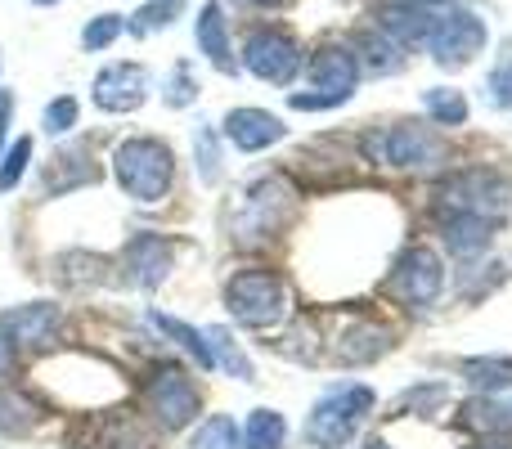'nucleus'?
Returning a JSON list of instances; mask_svg holds the SVG:
<instances>
[{
	"instance_id": "obj_24",
	"label": "nucleus",
	"mask_w": 512,
	"mask_h": 449,
	"mask_svg": "<svg viewBox=\"0 0 512 449\" xmlns=\"http://www.w3.org/2000/svg\"><path fill=\"white\" fill-rule=\"evenodd\" d=\"M185 14V0H153L131 18V32H153V27H171Z\"/></svg>"
},
{
	"instance_id": "obj_33",
	"label": "nucleus",
	"mask_w": 512,
	"mask_h": 449,
	"mask_svg": "<svg viewBox=\"0 0 512 449\" xmlns=\"http://www.w3.org/2000/svg\"><path fill=\"white\" fill-rule=\"evenodd\" d=\"M5 126H9V95H0V140H5Z\"/></svg>"
},
{
	"instance_id": "obj_19",
	"label": "nucleus",
	"mask_w": 512,
	"mask_h": 449,
	"mask_svg": "<svg viewBox=\"0 0 512 449\" xmlns=\"http://www.w3.org/2000/svg\"><path fill=\"white\" fill-rule=\"evenodd\" d=\"M248 449H283V418L274 409H256L248 418V436H243Z\"/></svg>"
},
{
	"instance_id": "obj_37",
	"label": "nucleus",
	"mask_w": 512,
	"mask_h": 449,
	"mask_svg": "<svg viewBox=\"0 0 512 449\" xmlns=\"http://www.w3.org/2000/svg\"><path fill=\"white\" fill-rule=\"evenodd\" d=\"M41 5H54V0H41Z\"/></svg>"
},
{
	"instance_id": "obj_26",
	"label": "nucleus",
	"mask_w": 512,
	"mask_h": 449,
	"mask_svg": "<svg viewBox=\"0 0 512 449\" xmlns=\"http://www.w3.org/2000/svg\"><path fill=\"white\" fill-rule=\"evenodd\" d=\"M122 14H99V18H90L86 23V32H81V45L86 50H108V45L122 36Z\"/></svg>"
},
{
	"instance_id": "obj_32",
	"label": "nucleus",
	"mask_w": 512,
	"mask_h": 449,
	"mask_svg": "<svg viewBox=\"0 0 512 449\" xmlns=\"http://www.w3.org/2000/svg\"><path fill=\"white\" fill-rule=\"evenodd\" d=\"M9 373H14V337L0 324V378H9Z\"/></svg>"
},
{
	"instance_id": "obj_10",
	"label": "nucleus",
	"mask_w": 512,
	"mask_h": 449,
	"mask_svg": "<svg viewBox=\"0 0 512 449\" xmlns=\"http://www.w3.org/2000/svg\"><path fill=\"white\" fill-rule=\"evenodd\" d=\"M149 99V72L140 63H108L95 77V104L104 113H135Z\"/></svg>"
},
{
	"instance_id": "obj_14",
	"label": "nucleus",
	"mask_w": 512,
	"mask_h": 449,
	"mask_svg": "<svg viewBox=\"0 0 512 449\" xmlns=\"http://www.w3.org/2000/svg\"><path fill=\"white\" fill-rule=\"evenodd\" d=\"M0 324H5V333L14 337V342L45 346L54 337V328H59V306H50V301H36V306H23V310H14V315H5Z\"/></svg>"
},
{
	"instance_id": "obj_6",
	"label": "nucleus",
	"mask_w": 512,
	"mask_h": 449,
	"mask_svg": "<svg viewBox=\"0 0 512 449\" xmlns=\"http://www.w3.org/2000/svg\"><path fill=\"white\" fill-rule=\"evenodd\" d=\"M441 203H450V212H459V216L490 221V216H504L508 185L499 176H490V171H463V176L441 185Z\"/></svg>"
},
{
	"instance_id": "obj_28",
	"label": "nucleus",
	"mask_w": 512,
	"mask_h": 449,
	"mask_svg": "<svg viewBox=\"0 0 512 449\" xmlns=\"http://www.w3.org/2000/svg\"><path fill=\"white\" fill-rule=\"evenodd\" d=\"M72 126H77V99H72V95L54 99V104L45 108V131L63 135V131H72Z\"/></svg>"
},
{
	"instance_id": "obj_25",
	"label": "nucleus",
	"mask_w": 512,
	"mask_h": 449,
	"mask_svg": "<svg viewBox=\"0 0 512 449\" xmlns=\"http://www.w3.org/2000/svg\"><path fill=\"white\" fill-rule=\"evenodd\" d=\"M207 342H212V355L221 351V364H225V369L234 373V378L252 382V364H248V355H243L239 346L230 342V333H225V328H212V333H207Z\"/></svg>"
},
{
	"instance_id": "obj_34",
	"label": "nucleus",
	"mask_w": 512,
	"mask_h": 449,
	"mask_svg": "<svg viewBox=\"0 0 512 449\" xmlns=\"http://www.w3.org/2000/svg\"><path fill=\"white\" fill-rule=\"evenodd\" d=\"M477 449H512L508 441H486V445H477Z\"/></svg>"
},
{
	"instance_id": "obj_9",
	"label": "nucleus",
	"mask_w": 512,
	"mask_h": 449,
	"mask_svg": "<svg viewBox=\"0 0 512 449\" xmlns=\"http://www.w3.org/2000/svg\"><path fill=\"white\" fill-rule=\"evenodd\" d=\"M369 153H373V158L382 153V162H391V167H400V171L432 167V162L441 158V149H436V140L427 135V126H414V122L391 126L382 140L373 135V140H369Z\"/></svg>"
},
{
	"instance_id": "obj_11",
	"label": "nucleus",
	"mask_w": 512,
	"mask_h": 449,
	"mask_svg": "<svg viewBox=\"0 0 512 449\" xmlns=\"http://www.w3.org/2000/svg\"><path fill=\"white\" fill-rule=\"evenodd\" d=\"M310 81H315L319 95L346 104L351 90H355V81H360V59H355L346 45H324V50L310 59Z\"/></svg>"
},
{
	"instance_id": "obj_13",
	"label": "nucleus",
	"mask_w": 512,
	"mask_h": 449,
	"mask_svg": "<svg viewBox=\"0 0 512 449\" xmlns=\"http://www.w3.org/2000/svg\"><path fill=\"white\" fill-rule=\"evenodd\" d=\"M436 18L427 14L423 5H414V0H391V5L378 9V32H387L391 41L405 50V45H418L427 41V32H432Z\"/></svg>"
},
{
	"instance_id": "obj_22",
	"label": "nucleus",
	"mask_w": 512,
	"mask_h": 449,
	"mask_svg": "<svg viewBox=\"0 0 512 449\" xmlns=\"http://www.w3.org/2000/svg\"><path fill=\"white\" fill-rule=\"evenodd\" d=\"M472 387L481 391H499V387H512V360H472L463 364Z\"/></svg>"
},
{
	"instance_id": "obj_2",
	"label": "nucleus",
	"mask_w": 512,
	"mask_h": 449,
	"mask_svg": "<svg viewBox=\"0 0 512 449\" xmlns=\"http://www.w3.org/2000/svg\"><path fill=\"white\" fill-rule=\"evenodd\" d=\"M373 409V391L369 387H337L310 409L306 418V441L315 449H342L355 436L360 418Z\"/></svg>"
},
{
	"instance_id": "obj_30",
	"label": "nucleus",
	"mask_w": 512,
	"mask_h": 449,
	"mask_svg": "<svg viewBox=\"0 0 512 449\" xmlns=\"http://www.w3.org/2000/svg\"><path fill=\"white\" fill-rule=\"evenodd\" d=\"M194 149H198V158H203V180H207V185H212V180L221 176V167H216V162H221V158H216L212 131H203V135H198V144H194Z\"/></svg>"
},
{
	"instance_id": "obj_36",
	"label": "nucleus",
	"mask_w": 512,
	"mask_h": 449,
	"mask_svg": "<svg viewBox=\"0 0 512 449\" xmlns=\"http://www.w3.org/2000/svg\"><path fill=\"white\" fill-rule=\"evenodd\" d=\"M369 449H387V445H382V441H373V445H369Z\"/></svg>"
},
{
	"instance_id": "obj_21",
	"label": "nucleus",
	"mask_w": 512,
	"mask_h": 449,
	"mask_svg": "<svg viewBox=\"0 0 512 449\" xmlns=\"http://www.w3.org/2000/svg\"><path fill=\"white\" fill-rule=\"evenodd\" d=\"M427 113L441 126H463L468 122V99L459 90H427Z\"/></svg>"
},
{
	"instance_id": "obj_15",
	"label": "nucleus",
	"mask_w": 512,
	"mask_h": 449,
	"mask_svg": "<svg viewBox=\"0 0 512 449\" xmlns=\"http://www.w3.org/2000/svg\"><path fill=\"white\" fill-rule=\"evenodd\" d=\"M194 36H198V50H203L207 59L216 63V68H221V72H230V68H234V59H230V32H225V14H221V5H203Z\"/></svg>"
},
{
	"instance_id": "obj_27",
	"label": "nucleus",
	"mask_w": 512,
	"mask_h": 449,
	"mask_svg": "<svg viewBox=\"0 0 512 449\" xmlns=\"http://www.w3.org/2000/svg\"><path fill=\"white\" fill-rule=\"evenodd\" d=\"M27 158H32V140L18 135V144L5 153V162H0V194H9V189L18 185V176L27 171Z\"/></svg>"
},
{
	"instance_id": "obj_23",
	"label": "nucleus",
	"mask_w": 512,
	"mask_h": 449,
	"mask_svg": "<svg viewBox=\"0 0 512 449\" xmlns=\"http://www.w3.org/2000/svg\"><path fill=\"white\" fill-rule=\"evenodd\" d=\"M364 50H369V68L378 72V77H387V72H400V68H405V54H400V45L391 41L387 32L364 36Z\"/></svg>"
},
{
	"instance_id": "obj_7",
	"label": "nucleus",
	"mask_w": 512,
	"mask_h": 449,
	"mask_svg": "<svg viewBox=\"0 0 512 449\" xmlns=\"http://www.w3.org/2000/svg\"><path fill=\"white\" fill-rule=\"evenodd\" d=\"M149 405H153V414H158V423L167 427V432H176V427L198 418V387L185 378V369L158 364L149 378Z\"/></svg>"
},
{
	"instance_id": "obj_1",
	"label": "nucleus",
	"mask_w": 512,
	"mask_h": 449,
	"mask_svg": "<svg viewBox=\"0 0 512 449\" xmlns=\"http://www.w3.org/2000/svg\"><path fill=\"white\" fill-rule=\"evenodd\" d=\"M113 171L131 198L158 203V198L171 189V149L162 140H153V135H135V140L117 144Z\"/></svg>"
},
{
	"instance_id": "obj_18",
	"label": "nucleus",
	"mask_w": 512,
	"mask_h": 449,
	"mask_svg": "<svg viewBox=\"0 0 512 449\" xmlns=\"http://www.w3.org/2000/svg\"><path fill=\"white\" fill-rule=\"evenodd\" d=\"M153 324H158L167 337H176V342L185 346L189 355H198V364H203V369H212V364H216V355H212V342H207V333H198V328L180 324V319H171V315H153Z\"/></svg>"
},
{
	"instance_id": "obj_31",
	"label": "nucleus",
	"mask_w": 512,
	"mask_h": 449,
	"mask_svg": "<svg viewBox=\"0 0 512 449\" xmlns=\"http://www.w3.org/2000/svg\"><path fill=\"white\" fill-rule=\"evenodd\" d=\"M189 99H194V86H189V68H176V77H171V86H167V104H171V108H185Z\"/></svg>"
},
{
	"instance_id": "obj_20",
	"label": "nucleus",
	"mask_w": 512,
	"mask_h": 449,
	"mask_svg": "<svg viewBox=\"0 0 512 449\" xmlns=\"http://www.w3.org/2000/svg\"><path fill=\"white\" fill-rule=\"evenodd\" d=\"M189 449H243V436H239V427H234V418L216 414L198 427V436Z\"/></svg>"
},
{
	"instance_id": "obj_8",
	"label": "nucleus",
	"mask_w": 512,
	"mask_h": 449,
	"mask_svg": "<svg viewBox=\"0 0 512 449\" xmlns=\"http://www.w3.org/2000/svg\"><path fill=\"white\" fill-rule=\"evenodd\" d=\"M441 283H445V270L432 247H409V252L400 256L396 274H391V288H396L409 306H432V301L441 297Z\"/></svg>"
},
{
	"instance_id": "obj_3",
	"label": "nucleus",
	"mask_w": 512,
	"mask_h": 449,
	"mask_svg": "<svg viewBox=\"0 0 512 449\" xmlns=\"http://www.w3.org/2000/svg\"><path fill=\"white\" fill-rule=\"evenodd\" d=\"M225 306H230V315L239 319V324L270 328L283 319L288 297H283V283L274 279L270 270H243V274H234L230 288H225Z\"/></svg>"
},
{
	"instance_id": "obj_4",
	"label": "nucleus",
	"mask_w": 512,
	"mask_h": 449,
	"mask_svg": "<svg viewBox=\"0 0 512 449\" xmlns=\"http://www.w3.org/2000/svg\"><path fill=\"white\" fill-rule=\"evenodd\" d=\"M486 23H481L472 9H450V14H441L432 23V32H427V45H432V59L441 63V68H463V63H472L481 50H486Z\"/></svg>"
},
{
	"instance_id": "obj_17",
	"label": "nucleus",
	"mask_w": 512,
	"mask_h": 449,
	"mask_svg": "<svg viewBox=\"0 0 512 449\" xmlns=\"http://www.w3.org/2000/svg\"><path fill=\"white\" fill-rule=\"evenodd\" d=\"M445 238H450L454 252H477V247L490 243V221H481V216L450 212V216H445Z\"/></svg>"
},
{
	"instance_id": "obj_29",
	"label": "nucleus",
	"mask_w": 512,
	"mask_h": 449,
	"mask_svg": "<svg viewBox=\"0 0 512 449\" xmlns=\"http://www.w3.org/2000/svg\"><path fill=\"white\" fill-rule=\"evenodd\" d=\"M490 99H495L499 108H512V59L504 63V68L490 72Z\"/></svg>"
},
{
	"instance_id": "obj_12",
	"label": "nucleus",
	"mask_w": 512,
	"mask_h": 449,
	"mask_svg": "<svg viewBox=\"0 0 512 449\" xmlns=\"http://www.w3.org/2000/svg\"><path fill=\"white\" fill-rule=\"evenodd\" d=\"M225 135L234 140V149L256 153V149L279 144L283 135H288V126H283L274 113H265V108H230V117H225Z\"/></svg>"
},
{
	"instance_id": "obj_35",
	"label": "nucleus",
	"mask_w": 512,
	"mask_h": 449,
	"mask_svg": "<svg viewBox=\"0 0 512 449\" xmlns=\"http://www.w3.org/2000/svg\"><path fill=\"white\" fill-rule=\"evenodd\" d=\"M248 5H261V9H270V5H279V0H248Z\"/></svg>"
},
{
	"instance_id": "obj_5",
	"label": "nucleus",
	"mask_w": 512,
	"mask_h": 449,
	"mask_svg": "<svg viewBox=\"0 0 512 449\" xmlns=\"http://www.w3.org/2000/svg\"><path fill=\"white\" fill-rule=\"evenodd\" d=\"M243 63H248L252 77L270 81V86H288V81L301 72V50L288 32L261 27V32H252L248 45H243Z\"/></svg>"
},
{
	"instance_id": "obj_16",
	"label": "nucleus",
	"mask_w": 512,
	"mask_h": 449,
	"mask_svg": "<svg viewBox=\"0 0 512 449\" xmlns=\"http://www.w3.org/2000/svg\"><path fill=\"white\" fill-rule=\"evenodd\" d=\"M126 261H131V270H135V279L144 283V288H153V283L167 274V265H171V252H167V243L162 238H153V234H140L131 247H126Z\"/></svg>"
}]
</instances>
